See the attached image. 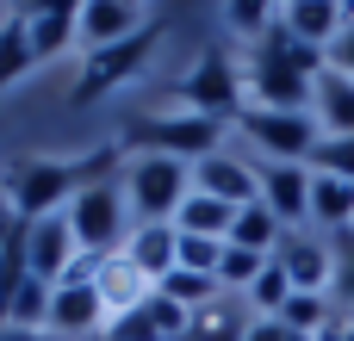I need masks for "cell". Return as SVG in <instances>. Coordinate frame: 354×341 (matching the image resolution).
I'll return each mask as SVG.
<instances>
[{"mask_svg": "<svg viewBox=\"0 0 354 341\" xmlns=\"http://www.w3.org/2000/svg\"><path fill=\"white\" fill-rule=\"evenodd\" d=\"M156 292H162V298H174L180 311H205V304H212V298H218L224 286H218L212 273H187V267H174V273H168V280H162Z\"/></svg>", "mask_w": 354, "mask_h": 341, "instance_id": "28", "label": "cell"}, {"mask_svg": "<svg viewBox=\"0 0 354 341\" xmlns=\"http://www.w3.org/2000/svg\"><path fill=\"white\" fill-rule=\"evenodd\" d=\"M236 130L261 149V162H305L311 168V149L324 143L317 118L311 112H268V106H243Z\"/></svg>", "mask_w": 354, "mask_h": 341, "instance_id": "7", "label": "cell"}, {"mask_svg": "<svg viewBox=\"0 0 354 341\" xmlns=\"http://www.w3.org/2000/svg\"><path fill=\"white\" fill-rule=\"evenodd\" d=\"M50 298H56V286H44V280H25V286L6 298L0 323H6V329H25V335H50Z\"/></svg>", "mask_w": 354, "mask_h": 341, "instance_id": "23", "label": "cell"}, {"mask_svg": "<svg viewBox=\"0 0 354 341\" xmlns=\"http://www.w3.org/2000/svg\"><path fill=\"white\" fill-rule=\"evenodd\" d=\"M118 155H124V143H118V149H100V155H87V162L12 155L0 174H6V199H12V211H19V224L56 217V211H68L87 186H106V180L118 174Z\"/></svg>", "mask_w": 354, "mask_h": 341, "instance_id": "1", "label": "cell"}, {"mask_svg": "<svg viewBox=\"0 0 354 341\" xmlns=\"http://www.w3.org/2000/svg\"><path fill=\"white\" fill-rule=\"evenodd\" d=\"M218 143H224V124L218 118H199V112H149V118H137L131 130H124V149H137V155H168V162H205V155H218Z\"/></svg>", "mask_w": 354, "mask_h": 341, "instance_id": "3", "label": "cell"}, {"mask_svg": "<svg viewBox=\"0 0 354 341\" xmlns=\"http://www.w3.org/2000/svg\"><path fill=\"white\" fill-rule=\"evenodd\" d=\"M243 341H292V335H286V323H280V317H255Z\"/></svg>", "mask_w": 354, "mask_h": 341, "instance_id": "39", "label": "cell"}, {"mask_svg": "<svg viewBox=\"0 0 354 341\" xmlns=\"http://www.w3.org/2000/svg\"><path fill=\"white\" fill-rule=\"evenodd\" d=\"M0 341H44V335H25V329H6L0 323Z\"/></svg>", "mask_w": 354, "mask_h": 341, "instance_id": "40", "label": "cell"}, {"mask_svg": "<svg viewBox=\"0 0 354 341\" xmlns=\"http://www.w3.org/2000/svg\"><path fill=\"white\" fill-rule=\"evenodd\" d=\"M25 280H31V261H25V224L12 217V224L0 230V311H6V298H12Z\"/></svg>", "mask_w": 354, "mask_h": 341, "instance_id": "26", "label": "cell"}, {"mask_svg": "<svg viewBox=\"0 0 354 341\" xmlns=\"http://www.w3.org/2000/svg\"><path fill=\"white\" fill-rule=\"evenodd\" d=\"M311 230L317 236H348L354 230V186L336 174H311Z\"/></svg>", "mask_w": 354, "mask_h": 341, "instance_id": "20", "label": "cell"}, {"mask_svg": "<svg viewBox=\"0 0 354 341\" xmlns=\"http://www.w3.org/2000/svg\"><path fill=\"white\" fill-rule=\"evenodd\" d=\"M249 323H255L249 298L218 292L205 311H193V329H187V341H243V335H249Z\"/></svg>", "mask_w": 354, "mask_h": 341, "instance_id": "21", "label": "cell"}, {"mask_svg": "<svg viewBox=\"0 0 354 341\" xmlns=\"http://www.w3.org/2000/svg\"><path fill=\"white\" fill-rule=\"evenodd\" d=\"M124 261H137L156 286L180 267V230L174 224H137L131 230V242H124Z\"/></svg>", "mask_w": 354, "mask_h": 341, "instance_id": "17", "label": "cell"}, {"mask_svg": "<svg viewBox=\"0 0 354 341\" xmlns=\"http://www.w3.org/2000/svg\"><path fill=\"white\" fill-rule=\"evenodd\" d=\"M311 341H354V311H342V304H336V317H330Z\"/></svg>", "mask_w": 354, "mask_h": 341, "instance_id": "38", "label": "cell"}, {"mask_svg": "<svg viewBox=\"0 0 354 341\" xmlns=\"http://www.w3.org/2000/svg\"><path fill=\"white\" fill-rule=\"evenodd\" d=\"M261 267H268V255H249V249H230V242H224V261H218V286L243 298V292L261 280Z\"/></svg>", "mask_w": 354, "mask_h": 341, "instance_id": "31", "label": "cell"}, {"mask_svg": "<svg viewBox=\"0 0 354 341\" xmlns=\"http://www.w3.org/2000/svg\"><path fill=\"white\" fill-rule=\"evenodd\" d=\"M280 25H286L299 43L330 50L336 31H342V0H286V6H280Z\"/></svg>", "mask_w": 354, "mask_h": 341, "instance_id": "19", "label": "cell"}, {"mask_svg": "<svg viewBox=\"0 0 354 341\" xmlns=\"http://www.w3.org/2000/svg\"><path fill=\"white\" fill-rule=\"evenodd\" d=\"M218 261H224V242L180 236V267H187V273H212V280H218Z\"/></svg>", "mask_w": 354, "mask_h": 341, "instance_id": "35", "label": "cell"}, {"mask_svg": "<svg viewBox=\"0 0 354 341\" xmlns=\"http://www.w3.org/2000/svg\"><path fill=\"white\" fill-rule=\"evenodd\" d=\"M255 180H261V205L280 217V230L311 224V168L305 162H255Z\"/></svg>", "mask_w": 354, "mask_h": 341, "instance_id": "9", "label": "cell"}, {"mask_svg": "<svg viewBox=\"0 0 354 341\" xmlns=\"http://www.w3.org/2000/svg\"><path fill=\"white\" fill-rule=\"evenodd\" d=\"M311 174H336V180L354 186V137H324L311 149Z\"/></svg>", "mask_w": 354, "mask_h": 341, "instance_id": "32", "label": "cell"}, {"mask_svg": "<svg viewBox=\"0 0 354 341\" xmlns=\"http://www.w3.org/2000/svg\"><path fill=\"white\" fill-rule=\"evenodd\" d=\"M149 43H156V25L137 31V37H124V43H112V50H93L87 68H81V81H75V99H93V93L118 87L124 75H137V62L149 56Z\"/></svg>", "mask_w": 354, "mask_h": 341, "instance_id": "12", "label": "cell"}, {"mask_svg": "<svg viewBox=\"0 0 354 341\" xmlns=\"http://www.w3.org/2000/svg\"><path fill=\"white\" fill-rule=\"evenodd\" d=\"M324 68H330L324 50H311V43H299L286 25H274L261 43H249L243 87H249V99L268 106V112H311V87H317Z\"/></svg>", "mask_w": 354, "mask_h": 341, "instance_id": "2", "label": "cell"}, {"mask_svg": "<svg viewBox=\"0 0 354 341\" xmlns=\"http://www.w3.org/2000/svg\"><path fill=\"white\" fill-rule=\"evenodd\" d=\"M118 186H124V205H131L137 224H174V211L193 193V168L168 162V155H131Z\"/></svg>", "mask_w": 354, "mask_h": 341, "instance_id": "4", "label": "cell"}, {"mask_svg": "<svg viewBox=\"0 0 354 341\" xmlns=\"http://www.w3.org/2000/svg\"><path fill=\"white\" fill-rule=\"evenodd\" d=\"M193 193H205V199H224V205H255L261 199V180H255V162H243V155H205V162H193Z\"/></svg>", "mask_w": 354, "mask_h": 341, "instance_id": "10", "label": "cell"}, {"mask_svg": "<svg viewBox=\"0 0 354 341\" xmlns=\"http://www.w3.org/2000/svg\"><path fill=\"white\" fill-rule=\"evenodd\" d=\"M143 311H149V323H156V335H162V341H187V329H193V311H180V304L162 298V292H156Z\"/></svg>", "mask_w": 354, "mask_h": 341, "instance_id": "33", "label": "cell"}, {"mask_svg": "<svg viewBox=\"0 0 354 341\" xmlns=\"http://www.w3.org/2000/svg\"><path fill=\"white\" fill-rule=\"evenodd\" d=\"M137 31H149L143 6H131V0H81V43L87 50H112V43H124Z\"/></svg>", "mask_w": 354, "mask_h": 341, "instance_id": "13", "label": "cell"}, {"mask_svg": "<svg viewBox=\"0 0 354 341\" xmlns=\"http://www.w3.org/2000/svg\"><path fill=\"white\" fill-rule=\"evenodd\" d=\"M31 31H25V12H6L0 19V87H12L25 68H31Z\"/></svg>", "mask_w": 354, "mask_h": 341, "instance_id": "25", "label": "cell"}, {"mask_svg": "<svg viewBox=\"0 0 354 341\" xmlns=\"http://www.w3.org/2000/svg\"><path fill=\"white\" fill-rule=\"evenodd\" d=\"M311 118L324 137H354V81L342 68H324L311 87Z\"/></svg>", "mask_w": 354, "mask_h": 341, "instance_id": "18", "label": "cell"}, {"mask_svg": "<svg viewBox=\"0 0 354 341\" xmlns=\"http://www.w3.org/2000/svg\"><path fill=\"white\" fill-rule=\"evenodd\" d=\"M180 106L199 112V118L236 124V118H243V68H236V56L205 50V56L187 68V81H180Z\"/></svg>", "mask_w": 354, "mask_h": 341, "instance_id": "6", "label": "cell"}, {"mask_svg": "<svg viewBox=\"0 0 354 341\" xmlns=\"http://www.w3.org/2000/svg\"><path fill=\"white\" fill-rule=\"evenodd\" d=\"M100 341H162V335H156L149 311L137 304V311H118V317H106V329H100Z\"/></svg>", "mask_w": 354, "mask_h": 341, "instance_id": "34", "label": "cell"}, {"mask_svg": "<svg viewBox=\"0 0 354 341\" xmlns=\"http://www.w3.org/2000/svg\"><path fill=\"white\" fill-rule=\"evenodd\" d=\"M243 298H249V311H255V317H280V311H286V298H292L286 267H274V261H268V267H261V280H255Z\"/></svg>", "mask_w": 354, "mask_h": 341, "instance_id": "30", "label": "cell"}, {"mask_svg": "<svg viewBox=\"0 0 354 341\" xmlns=\"http://www.w3.org/2000/svg\"><path fill=\"white\" fill-rule=\"evenodd\" d=\"M25 12V31H31V56H56L81 37V0H62V6H19Z\"/></svg>", "mask_w": 354, "mask_h": 341, "instance_id": "16", "label": "cell"}, {"mask_svg": "<svg viewBox=\"0 0 354 341\" xmlns=\"http://www.w3.org/2000/svg\"><path fill=\"white\" fill-rule=\"evenodd\" d=\"M224 25L243 31L249 43H261V37L280 25V6H274V0H230V6H224Z\"/></svg>", "mask_w": 354, "mask_h": 341, "instance_id": "29", "label": "cell"}, {"mask_svg": "<svg viewBox=\"0 0 354 341\" xmlns=\"http://www.w3.org/2000/svg\"><path fill=\"white\" fill-rule=\"evenodd\" d=\"M324 56H330V68H342L354 81V12H342V31H336V43H330Z\"/></svg>", "mask_w": 354, "mask_h": 341, "instance_id": "37", "label": "cell"}, {"mask_svg": "<svg viewBox=\"0 0 354 341\" xmlns=\"http://www.w3.org/2000/svg\"><path fill=\"white\" fill-rule=\"evenodd\" d=\"M93 286H100V304H106V317H118V311H137V304H149V298H156V280H149L137 261H124V255H106Z\"/></svg>", "mask_w": 354, "mask_h": 341, "instance_id": "15", "label": "cell"}, {"mask_svg": "<svg viewBox=\"0 0 354 341\" xmlns=\"http://www.w3.org/2000/svg\"><path fill=\"white\" fill-rule=\"evenodd\" d=\"M330 317H336L330 292H292V298H286V311H280L286 335H317V329H324Z\"/></svg>", "mask_w": 354, "mask_h": 341, "instance_id": "27", "label": "cell"}, {"mask_svg": "<svg viewBox=\"0 0 354 341\" xmlns=\"http://www.w3.org/2000/svg\"><path fill=\"white\" fill-rule=\"evenodd\" d=\"M274 267H286L292 292H330L336 286V242L317 230H286L274 249Z\"/></svg>", "mask_w": 354, "mask_h": 341, "instance_id": "8", "label": "cell"}, {"mask_svg": "<svg viewBox=\"0 0 354 341\" xmlns=\"http://www.w3.org/2000/svg\"><path fill=\"white\" fill-rule=\"evenodd\" d=\"M280 236H286V230H280V217H274L261 199H255V205H243V211H236V224H230V249H249V255H268V261H274Z\"/></svg>", "mask_w": 354, "mask_h": 341, "instance_id": "24", "label": "cell"}, {"mask_svg": "<svg viewBox=\"0 0 354 341\" xmlns=\"http://www.w3.org/2000/svg\"><path fill=\"white\" fill-rule=\"evenodd\" d=\"M62 217H68V230H75V249H81V255H100V261H106V255H124V242H131V230H137V217H131L118 180L87 186Z\"/></svg>", "mask_w": 354, "mask_h": 341, "instance_id": "5", "label": "cell"}, {"mask_svg": "<svg viewBox=\"0 0 354 341\" xmlns=\"http://www.w3.org/2000/svg\"><path fill=\"white\" fill-rule=\"evenodd\" d=\"M336 292H342V304L354 311V230L336 236Z\"/></svg>", "mask_w": 354, "mask_h": 341, "instance_id": "36", "label": "cell"}, {"mask_svg": "<svg viewBox=\"0 0 354 341\" xmlns=\"http://www.w3.org/2000/svg\"><path fill=\"white\" fill-rule=\"evenodd\" d=\"M230 224H236V205L205 199V193H187V205L174 211V230L180 236H205V242H230Z\"/></svg>", "mask_w": 354, "mask_h": 341, "instance_id": "22", "label": "cell"}, {"mask_svg": "<svg viewBox=\"0 0 354 341\" xmlns=\"http://www.w3.org/2000/svg\"><path fill=\"white\" fill-rule=\"evenodd\" d=\"M81 249H75V230H68V217L56 211V217H37V224H25V261H31V280H44V286H56L62 273H68V261H75Z\"/></svg>", "mask_w": 354, "mask_h": 341, "instance_id": "11", "label": "cell"}, {"mask_svg": "<svg viewBox=\"0 0 354 341\" xmlns=\"http://www.w3.org/2000/svg\"><path fill=\"white\" fill-rule=\"evenodd\" d=\"M106 329V304H100V286H56L50 298V335L87 341Z\"/></svg>", "mask_w": 354, "mask_h": 341, "instance_id": "14", "label": "cell"}]
</instances>
